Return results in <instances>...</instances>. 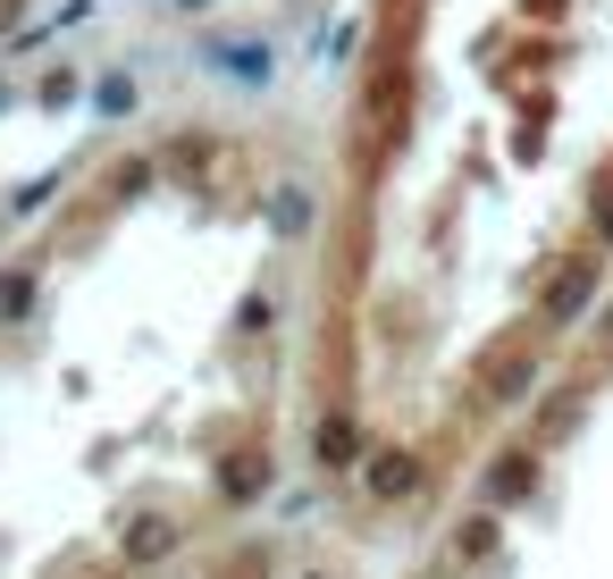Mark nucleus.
Here are the masks:
<instances>
[{
  "label": "nucleus",
  "instance_id": "nucleus-1",
  "mask_svg": "<svg viewBox=\"0 0 613 579\" xmlns=\"http://www.w3.org/2000/svg\"><path fill=\"white\" fill-rule=\"evenodd\" d=\"M211 68L228 76V84H269V76H278V51H269V42H211Z\"/></svg>",
  "mask_w": 613,
  "mask_h": 579
},
{
  "label": "nucleus",
  "instance_id": "nucleus-2",
  "mask_svg": "<svg viewBox=\"0 0 613 579\" xmlns=\"http://www.w3.org/2000/svg\"><path fill=\"white\" fill-rule=\"evenodd\" d=\"M169 546H177V529H169V521H134L127 555H134V562H152V555H169Z\"/></svg>",
  "mask_w": 613,
  "mask_h": 579
},
{
  "label": "nucleus",
  "instance_id": "nucleus-3",
  "mask_svg": "<svg viewBox=\"0 0 613 579\" xmlns=\"http://www.w3.org/2000/svg\"><path fill=\"white\" fill-rule=\"evenodd\" d=\"M269 219H278V236H294V227L311 219V202H303V186H287L278 202H269Z\"/></svg>",
  "mask_w": 613,
  "mask_h": 579
},
{
  "label": "nucleus",
  "instance_id": "nucleus-4",
  "mask_svg": "<svg viewBox=\"0 0 613 579\" xmlns=\"http://www.w3.org/2000/svg\"><path fill=\"white\" fill-rule=\"evenodd\" d=\"M370 487H379V496H395V487H412V462H403V453H379V470H370Z\"/></svg>",
  "mask_w": 613,
  "mask_h": 579
},
{
  "label": "nucleus",
  "instance_id": "nucleus-5",
  "mask_svg": "<svg viewBox=\"0 0 613 579\" xmlns=\"http://www.w3.org/2000/svg\"><path fill=\"white\" fill-rule=\"evenodd\" d=\"M93 110H101V118L134 110V84H127V76H110V84H101V93H93Z\"/></svg>",
  "mask_w": 613,
  "mask_h": 579
},
{
  "label": "nucleus",
  "instance_id": "nucleus-6",
  "mask_svg": "<svg viewBox=\"0 0 613 579\" xmlns=\"http://www.w3.org/2000/svg\"><path fill=\"white\" fill-rule=\"evenodd\" d=\"M320 453H328V462H336V453H353V429H345V420H328V429H320Z\"/></svg>",
  "mask_w": 613,
  "mask_h": 579
},
{
  "label": "nucleus",
  "instance_id": "nucleus-7",
  "mask_svg": "<svg viewBox=\"0 0 613 579\" xmlns=\"http://www.w3.org/2000/svg\"><path fill=\"white\" fill-rule=\"evenodd\" d=\"M177 9H202V0H177Z\"/></svg>",
  "mask_w": 613,
  "mask_h": 579
}]
</instances>
